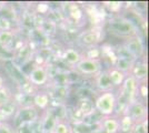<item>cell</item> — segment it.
I'll return each mask as SVG.
<instances>
[{
    "label": "cell",
    "instance_id": "21",
    "mask_svg": "<svg viewBox=\"0 0 149 133\" xmlns=\"http://www.w3.org/2000/svg\"><path fill=\"white\" fill-rule=\"evenodd\" d=\"M69 124H70L71 133H91L95 130V127H96V125L89 124L85 121L77 122V123H69Z\"/></svg>",
    "mask_w": 149,
    "mask_h": 133
},
{
    "label": "cell",
    "instance_id": "9",
    "mask_svg": "<svg viewBox=\"0 0 149 133\" xmlns=\"http://www.w3.org/2000/svg\"><path fill=\"white\" fill-rule=\"evenodd\" d=\"M138 84L136 80L131 76H127L125 79L124 83L119 89V94H121L125 99L129 103H132L134 101L138 100L137 96V90H138Z\"/></svg>",
    "mask_w": 149,
    "mask_h": 133
},
{
    "label": "cell",
    "instance_id": "14",
    "mask_svg": "<svg viewBox=\"0 0 149 133\" xmlns=\"http://www.w3.org/2000/svg\"><path fill=\"white\" fill-rule=\"evenodd\" d=\"M16 37L17 31H15V29L10 31H0V48L13 53V45L16 41Z\"/></svg>",
    "mask_w": 149,
    "mask_h": 133
},
{
    "label": "cell",
    "instance_id": "1",
    "mask_svg": "<svg viewBox=\"0 0 149 133\" xmlns=\"http://www.w3.org/2000/svg\"><path fill=\"white\" fill-rule=\"evenodd\" d=\"M107 28L111 32V34L118 38L127 39L139 34L138 25L129 18L113 16L107 22Z\"/></svg>",
    "mask_w": 149,
    "mask_h": 133
},
{
    "label": "cell",
    "instance_id": "27",
    "mask_svg": "<svg viewBox=\"0 0 149 133\" xmlns=\"http://www.w3.org/2000/svg\"><path fill=\"white\" fill-rule=\"evenodd\" d=\"M13 30V21L6 16H0V31H10Z\"/></svg>",
    "mask_w": 149,
    "mask_h": 133
},
{
    "label": "cell",
    "instance_id": "29",
    "mask_svg": "<svg viewBox=\"0 0 149 133\" xmlns=\"http://www.w3.org/2000/svg\"><path fill=\"white\" fill-rule=\"evenodd\" d=\"M0 133H16L15 127L6 121H0Z\"/></svg>",
    "mask_w": 149,
    "mask_h": 133
},
{
    "label": "cell",
    "instance_id": "4",
    "mask_svg": "<svg viewBox=\"0 0 149 133\" xmlns=\"http://www.w3.org/2000/svg\"><path fill=\"white\" fill-rule=\"evenodd\" d=\"M39 118H40L39 110L37 108H35L33 105L18 108L15 115H13L15 127H19V125H25V124L33 123V122L39 120Z\"/></svg>",
    "mask_w": 149,
    "mask_h": 133
},
{
    "label": "cell",
    "instance_id": "7",
    "mask_svg": "<svg viewBox=\"0 0 149 133\" xmlns=\"http://www.w3.org/2000/svg\"><path fill=\"white\" fill-rule=\"evenodd\" d=\"M27 79H28V81L31 84H33L37 88L44 87L50 81L48 68L46 65H38V64H36L30 70V72L27 74Z\"/></svg>",
    "mask_w": 149,
    "mask_h": 133
},
{
    "label": "cell",
    "instance_id": "20",
    "mask_svg": "<svg viewBox=\"0 0 149 133\" xmlns=\"http://www.w3.org/2000/svg\"><path fill=\"white\" fill-rule=\"evenodd\" d=\"M17 109H18V105L16 104V102L13 101V100L2 104L1 108H0V121L5 120L7 118H10V116H13Z\"/></svg>",
    "mask_w": 149,
    "mask_h": 133
},
{
    "label": "cell",
    "instance_id": "6",
    "mask_svg": "<svg viewBox=\"0 0 149 133\" xmlns=\"http://www.w3.org/2000/svg\"><path fill=\"white\" fill-rule=\"evenodd\" d=\"M74 69L82 76H95L102 70V62H101V60L82 58L80 61L76 64Z\"/></svg>",
    "mask_w": 149,
    "mask_h": 133
},
{
    "label": "cell",
    "instance_id": "30",
    "mask_svg": "<svg viewBox=\"0 0 149 133\" xmlns=\"http://www.w3.org/2000/svg\"><path fill=\"white\" fill-rule=\"evenodd\" d=\"M143 96V99H147L148 95V89H147V84L146 82L139 83L138 84V90H137V96Z\"/></svg>",
    "mask_w": 149,
    "mask_h": 133
},
{
    "label": "cell",
    "instance_id": "19",
    "mask_svg": "<svg viewBox=\"0 0 149 133\" xmlns=\"http://www.w3.org/2000/svg\"><path fill=\"white\" fill-rule=\"evenodd\" d=\"M135 61H136V60L129 59V58L117 57V59H116V61H115V63H113L112 67L116 68L117 70H119V71H121L125 74L129 76L130 70H131V68H132V64H134Z\"/></svg>",
    "mask_w": 149,
    "mask_h": 133
},
{
    "label": "cell",
    "instance_id": "11",
    "mask_svg": "<svg viewBox=\"0 0 149 133\" xmlns=\"http://www.w3.org/2000/svg\"><path fill=\"white\" fill-rule=\"evenodd\" d=\"M129 76H131L138 83L147 82V76H148V64L146 62V60L140 59L136 60L132 68L130 70Z\"/></svg>",
    "mask_w": 149,
    "mask_h": 133
},
{
    "label": "cell",
    "instance_id": "16",
    "mask_svg": "<svg viewBox=\"0 0 149 133\" xmlns=\"http://www.w3.org/2000/svg\"><path fill=\"white\" fill-rule=\"evenodd\" d=\"M74 107L85 115V118H87V116H89V115H91L93 113L96 112L93 101L90 98H88V96H82V98H80L77 101Z\"/></svg>",
    "mask_w": 149,
    "mask_h": 133
},
{
    "label": "cell",
    "instance_id": "26",
    "mask_svg": "<svg viewBox=\"0 0 149 133\" xmlns=\"http://www.w3.org/2000/svg\"><path fill=\"white\" fill-rule=\"evenodd\" d=\"M148 120L143 121V122H137L134 124L129 133H148Z\"/></svg>",
    "mask_w": 149,
    "mask_h": 133
},
{
    "label": "cell",
    "instance_id": "12",
    "mask_svg": "<svg viewBox=\"0 0 149 133\" xmlns=\"http://www.w3.org/2000/svg\"><path fill=\"white\" fill-rule=\"evenodd\" d=\"M60 59L66 65H68L70 68H74L76 64L82 59V54L74 48H66L62 51Z\"/></svg>",
    "mask_w": 149,
    "mask_h": 133
},
{
    "label": "cell",
    "instance_id": "25",
    "mask_svg": "<svg viewBox=\"0 0 149 133\" xmlns=\"http://www.w3.org/2000/svg\"><path fill=\"white\" fill-rule=\"evenodd\" d=\"M82 58H87V59H95V60H101V50H100V47H93V48H88L86 49L85 52V57Z\"/></svg>",
    "mask_w": 149,
    "mask_h": 133
},
{
    "label": "cell",
    "instance_id": "32",
    "mask_svg": "<svg viewBox=\"0 0 149 133\" xmlns=\"http://www.w3.org/2000/svg\"><path fill=\"white\" fill-rule=\"evenodd\" d=\"M5 85H6V84H5V78L0 74V89H2Z\"/></svg>",
    "mask_w": 149,
    "mask_h": 133
},
{
    "label": "cell",
    "instance_id": "28",
    "mask_svg": "<svg viewBox=\"0 0 149 133\" xmlns=\"http://www.w3.org/2000/svg\"><path fill=\"white\" fill-rule=\"evenodd\" d=\"M50 11V6L47 2H38L36 7V12L38 14H48Z\"/></svg>",
    "mask_w": 149,
    "mask_h": 133
},
{
    "label": "cell",
    "instance_id": "15",
    "mask_svg": "<svg viewBox=\"0 0 149 133\" xmlns=\"http://www.w3.org/2000/svg\"><path fill=\"white\" fill-rule=\"evenodd\" d=\"M99 127L107 133H118L119 132V119L116 115L105 116L99 123Z\"/></svg>",
    "mask_w": 149,
    "mask_h": 133
},
{
    "label": "cell",
    "instance_id": "22",
    "mask_svg": "<svg viewBox=\"0 0 149 133\" xmlns=\"http://www.w3.org/2000/svg\"><path fill=\"white\" fill-rule=\"evenodd\" d=\"M135 122L132 121L128 114H124L119 119V132L121 133H129L134 127Z\"/></svg>",
    "mask_w": 149,
    "mask_h": 133
},
{
    "label": "cell",
    "instance_id": "24",
    "mask_svg": "<svg viewBox=\"0 0 149 133\" xmlns=\"http://www.w3.org/2000/svg\"><path fill=\"white\" fill-rule=\"evenodd\" d=\"M51 133H71L69 122L67 120H58Z\"/></svg>",
    "mask_w": 149,
    "mask_h": 133
},
{
    "label": "cell",
    "instance_id": "31",
    "mask_svg": "<svg viewBox=\"0 0 149 133\" xmlns=\"http://www.w3.org/2000/svg\"><path fill=\"white\" fill-rule=\"evenodd\" d=\"M91 133H107V132H105V131H104V130H102V129H101V127L98 125V127H95V130H93Z\"/></svg>",
    "mask_w": 149,
    "mask_h": 133
},
{
    "label": "cell",
    "instance_id": "18",
    "mask_svg": "<svg viewBox=\"0 0 149 133\" xmlns=\"http://www.w3.org/2000/svg\"><path fill=\"white\" fill-rule=\"evenodd\" d=\"M107 72H108V76H109V80L111 82L112 87L113 88H117V87H121V84L124 83L125 79L127 74L123 73L121 71L117 70L113 67H109V69H107Z\"/></svg>",
    "mask_w": 149,
    "mask_h": 133
},
{
    "label": "cell",
    "instance_id": "8",
    "mask_svg": "<svg viewBox=\"0 0 149 133\" xmlns=\"http://www.w3.org/2000/svg\"><path fill=\"white\" fill-rule=\"evenodd\" d=\"M3 67L6 70V73L11 78L13 82L17 85L21 87L24 83L28 81L27 74L22 71V69L19 67L18 64H16L13 60H6L3 61Z\"/></svg>",
    "mask_w": 149,
    "mask_h": 133
},
{
    "label": "cell",
    "instance_id": "5",
    "mask_svg": "<svg viewBox=\"0 0 149 133\" xmlns=\"http://www.w3.org/2000/svg\"><path fill=\"white\" fill-rule=\"evenodd\" d=\"M121 44L135 60H140L145 56L146 49H145L143 39L140 34L125 39V41Z\"/></svg>",
    "mask_w": 149,
    "mask_h": 133
},
{
    "label": "cell",
    "instance_id": "23",
    "mask_svg": "<svg viewBox=\"0 0 149 133\" xmlns=\"http://www.w3.org/2000/svg\"><path fill=\"white\" fill-rule=\"evenodd\" d=\"M102 6L107 8L109 12L117 14L121 11V9L124 7V2H121V1H105V2H102Z\"/></svg>",
    "mask_w": 149,
    "mask_h": 133
},
{
    "label": "cell",
    "instance_id": "33",
    "mask_svg": "<svg viewBox=\"0 0 149 133\" xmlns=\"http://www.w3.org/2000/svg\"><path fill=\"white\" fill-rule=\"evenodd\" d=\"M7 3L6 2H3V1H0V11H2L5 8H6Z\"/></svg>",
    "mask_w": 149,
    "mask_h": 133
},
{
    "label": "cell",
    "instance_id": "17",
    "mask_svg": "<svg viewBox=\"0 0 149 133\" xmlns=\"http://www.w3.org/2000/svg\"><path fill=\"white\" fill-rule=\"evenodd\" d=\"M32 104L35 108L41 111H46L50 107V96L47 92L38 91L36 94L32 96Z\"/></svg>",
    "mask_w": 149,
    "mask_h": 133
},
{
    "label": "cell",
    "instance_id": "2",
    "mask_svg": "<svg viewBox=\"0 0 149 133\" xmlns=\"http://www.w3.org/2000/svg\"><path fill=\"white\" fill-rule=\"evenodd\" d=\"M116 99H117V94L113 91L102 92L93 101L96 112H98L104 118L113 115L115 107H116Z\"/></svg>",
    "mask_w": 149,
    "mask_h": 133
},
{
    "label": "cell",
    "instance_id": "3",
    "mask_svg": "<svg viewBox=\"0 0 149 133\" xmlns=\"http://www.w3.org/2000/svg\"><path fill=\"white\" fill-rule=\"evenodd\" d=\"M104 38V29L102 27H93L91 29L84 30L77 36V42L82 48H93L97 47Z\"/></svg>",
    "mask_w": 149,
    "mask_h": 133
},
{
    "label": "cell",
    "instance_id": "10",
    "mask_svg": "<svg viewBox=\"0 0 149 133\" xmlns=\"http://www.w3.org/2000/svg\"><path fill=\"white\" fill-rule=\"evenodd\" d=\"M126 114H128L135 123L143 122V121L147 120V118H148V109L143 102L136 100L129 104Z\"/></svg>",
    "mask_w": 149,
    "mask_h": 133
},
{
    "label": "cell",
    "instance_id": "13",
    "mask_svg": "<svg viewBox=\"0 0 149 133\" xmlns=\"http://www.w3.org/2000/svg\"><path fill=\"white\" fill-rule=\"evenodd\" d=\"M95 85L101 93L113 91V89H115L112 87L110 80H109V76H108L107 70H101L97 76H95Z\"/></svg>",
    "mask_w": 149,
    "mask_h": 133
}]
</instances>
